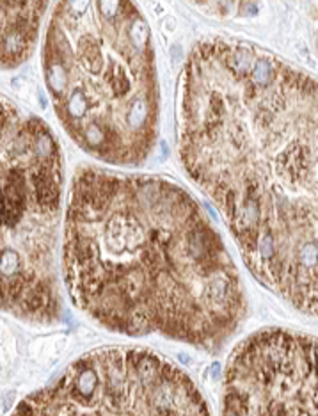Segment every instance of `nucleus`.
Masks as SVG:
<instances>
[{
	"instance_id": "1",
	"label": "nucleus",
	"mask_w": 318,
	"mask_h": 416,
	"mask_svg": "<svg viewBox=\"0 0 318 416\" xmlns=\"http://www.w3.org/2000/svg\"><path fill=\"white\" fill-rule=\"evenodd\" d=\"M178 142L249 271L315 317V78L249 41H201L179 78Z\"/></svg>"
},
{
	"instance_id": "2",
	"label": "nucleus",
	"mask_w": 318,
	"mask_h": 416,
	"mask_svg": "<svg viewBox=\"0 0 318 416\" xmlns=\"http://www.w3.org/2000/svg\"><path fill=\"white\" fill-rule=\"evenodd\" d=\"M62 274L82 312L126 336L158 335L215 352L247 317L219 231L187 190L158 176L77 171Z\"/></svg>"
},
{
	"instance_id": "3",
	"label": "nucleus",
	"mask_w": 318,
	"mask_h": 416,
	"mask_svg": "<svg viewBox=\"0 0 318 416\" xmlns=\"http://www.w3.org/2000/svg\"><path fill=\"white\" fill-rule=\"evenodd\" d=\"M43 70L55 114L91 157L141 166L158 137L151 31L133 2H59Z\"/></svg>"
},
{
	"instance_id": "4",
	"label": "nucleus",
	"mask_w": 318,
	"mask_h": 416,
	"mask_svg": "<svg viewBox=\"0 0 318 416\" xmlns=\"http://www.w3.org/2000/svg\"><path fill=\"white\" fill-rule=\"evenodd\" d=\"M61 208L62 157L54 134L0 95V312L34 324L61 318Z\"/></svg>"
},
{
	"instance_id": "5",
	"label": "nucleus",
	"mask_w": 318,
	"mask_h": 416,
	"mask_svg": "<svg viewBox=\"0 0 318 416\" xmlns=\"http://www.w3.org/2000/svg\"><path fill=\"white\" fill-rule=\"evenodd\" d=\"M11 416H212L194 381L148 348L114 347L80 356Z\"/></svg>"
},
{
	"instance_id": "6",
	"label": "nucleus",
	"mask_w": 318,
	"mask_h": 416,
	"mask_svg": "<svg viewBox=\"0 0 318 416\" xmlns=\"http://www.w3.org/2000/svg\"><path fill=\"white\" fill-rule=\"evenodd\" d=\"M222 416H316V342L263 329L233 351L224 372Z\"/></svg>"
},
{
	"instance_id": "7",
	"label": "nucleus",
	"mask_w": 318,
	"mask_h": 416,
	"mask_svg": "<svg viewBox=\"0 0 318 416\" xmlns=\"http://www.w3.org/2000/svg\"><path fill=\"white\" fill-rule=\"evenodd\" d=\"M50 2H0V68H14L32 54Z\"/></svg>"
}]
</instances>
